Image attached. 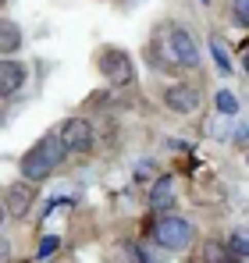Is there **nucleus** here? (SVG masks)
<instances>
[{
	"instance_id": "1",
	"label": "nucleus",
	"mask_w": 249,
	"mask_h": 263,
	"mask_svg": "<svg viewBox=\"0 0 249 263\" xmlns=\"http://www.w3.org/2000/svg\"><path fill=\"white\" fill-rule=\"evenodd\" d=\"M64 160H68V153H64V146H61L57 132H46L40 142H36L32 149H25V157L18 160V175H22V181L43 185V181L54 175Z\"/></svg>"
},
{
	"instance_id": "2",
	"label": "nucleus",
	"mask_w": 249,
	"mask_h": 263,
	"mask_svg": "<svg viewBox=\"0 0 249 263\" xmlns=\"http://www.w3.org/2000/svg\"><path fill=\"white\" fill-rule=\"evenodd\" d=\"M93 61H96V71L118 89L128 86V82L135 79V64H132L128 50H121V46H100Z\"/></svg>"
},
{
	"instance_id": "3",
	"label": "nucleus",
	"mask_w": 249,
	"mask_h": 263,
	"mask_svg": "<svg viewBox=\"0 0 249 263\" xmlns=\"http://www.w3.org/2000/svg\"><path fill=\"white\" fill-rule=\"evenodd\" d=\"M153 238H157V246L167 249V253H185V249L192 246V238H196V228H192V220L171 217V214H167V217L157 220Z\"/></svg>"
},
{
	"instance_id": "4",
	"label": "nucleus",
	"mask_w": 249,
	"mask_h": 263,
	"mask_svg": "<svg viewBox=\"0 0 249 263\" xmlns=\"http://www.w3.org/2000/svg\"><path fill=\"white\" fill-rule=\"evenodd\" d=\"M167 57L178 68H185V71L200 68V43H196V36L185 25H171L167 29Z\"/></svg>"
},
{
	"instance_id": "5",
	"label": "nucleus",
	"mask_w": 249,
	"mask_h": 263,
	"mask_svg": "<svg viewBox=\"0 0 249 263\" xmlns=\"http://www.w3.org/2000/svg\"><path fill=\"white\" fill-rule=\"evenodd\" d=\"M57 139H61L64 153H93V146H96L93 121H85V118H68L57 132Z\"/></svg>"
},
{
	"instance_id": "6",
	"label": "nucleus",
	"mask_w": 249,
	"mask_h": 263,
	"mask_svg": "<svg viewBox=\"0 0 249 263\" xmlns=\"http://www.w3.org/2000/svg\"><path fill=\"white\" fill-rule=\"evenodd\" d=\"M36 189L40 185H32V181H11L7 185V192H4V210H7V217H18L25 220L32 214V206H36Z\"/></svg>"
},
{
	"instance_id": "7",
	"label": "nucleus",
	"mask_w": 249,
	"mask_h": 263,
	"mask_svg": "<svg viewBox=\"0 0 249 263\" xmlns=\"http://www.w3.org/2000/svg\"><path fill=\"white\" fill-rule=\"evenodd\" d=\"M161 100H164L167 110H174V114H196L203 96H200V89L192 86V82H171V86H164Z\"/></svg>"
},
{
	"instance_id": "8",
	"label": "nucleus",
	"mask_w": 249,
	"mask_h": 263,
	"mask_svg": "<svg viewBox=\"0 0 249 263\" xmlns=\"http://www.w3.org/2000/svg\"><path fill=\"white\" fill-rule=\"evenodd\" d=\"M29 82V64L18 61V57H4L0 61V100H11L18 96Z\"/></svg>"
},
{
	"instance_id": "9",
	"label": "nucleus",
	"mask_w": 249,
	"mask_h": 263,
	"mask_svg": "<svg viewBox=\"0 0 249 263\" xmlns=\"http://www.w3.org/2000/svg\"><path fill=\"white\" fill-rule=\"evenodd\" d=\"M25 46V32L14 18H0V53L4 57H14L18 50Z\"/></svg>"
},
{
	"instance_id": "10",
	"label": "nucleus",
	"mask_w": 249,
	"mask_h": 263,
	"mask_svg": "<svg viewBox=\"0 0 249 263\" xmlns=\"http://www.w3.org/2000/svg\"><path fill=\"white\" fill-rule=\"evenodd\" d=\"M203 263H246V260H242V256H235L224 242L207 238V242H203Z\"/></svg>"
},
{
	"instance_id": "11",
	"label": "nucleus",
	"mask_w": 249,
	"mask_h": 263,
	"mask_svg": "<svg viewBox=\"0 0 249 263\" xmlns=\"http://www.w3.org/2000/svg\"><path fill=\"white\" fill-rule=\"evenodd\" d=\"M171 196H174V178H157V185H153V192H150V210H153V214H164Z\"/></svg>"
},
{
	"instance_id": "12",
	"label": "nucleus",
	"mask_w": 249,
	"mask_h": 263,
	"mask_svg": "<svg viewBox=\"0 0 249 263\" xmlns=\"http://www.w3.org/2000/svg\"><path fill=\"white\" fill-rule=\"evenodd\" d=\"M214 107H217L224 118H235L242 103H239V96H235V92H228V89H217V92H214Z\"/></svg>"
},
{
	"instance_id": "13",
	"label": "nucleus",
	"mask_w": 249,
	"mask_h": 263,
	"mask_svg": "<svg viewBox=\"0 0 249 263\" xmlns=\"http://www.w3.org/2000/svg\"><path fill=\"white\" fill-rule=\"evenodd\" d=\"M210 53H214V61H217V71H221V75H232V71H235V64H232V57H228V46L221 43L217 36L210 40Z\"/></svg>"
},
{
	"instance_id": "14",
	"label": "nucleus",
	"mask_w": 249,
	"mask_h": 263,
	"mask_svg": "<svg viewBox=\"0 0 249 263\" xmlns=\"http://www.w3.org/2000/svg\"><path fill=\"white\" fill-rule=\"evenodd\" d=\"M224 246H228L235 256H242V260H246V231H242V228H239V231H232V238H228Z\"/></svg>"
},
{
	"instance_id": "15",
	"label": "nucleus",
	"mask_w": 249,
	"mask_h": 263,
	"mask_svg": "<svg viewBox=\"0 0 249 263\" xmlns=\"http://www.w3.org/2000/svg\"><path fill=\"white\" fill-rule=\"evenodd\" d=\"M57 249H61V238H57V235H46V238L40 242V260H46V256L57 253Z\"/></svg>"
},
{
	"instance_id": "16",
	"label": "nucleus",
	"mask_w": 249,
	"mask_h": 263,
	"mask_svg": "<svg viewBox=\"0 0 249 263\" xmlns=\"http://www.w3.org/2000/svg\"><path fill=\"white\" fill-rule=\"evenodd\" d=\"M232 18H235V25H246V0L235 4V14H232Z\"/></svg>"
},
{
	"instance_id": "17",
	"label": "nucleus",
	"mask_w": 249,
	"mask_h": 263,
	"mask_svg": "<svg viewBox=\"0 0 249 263\" xmlns=\"http://www.w3.org/2000/svg\"><path fill=\"white\" fill-rule=\"evenodd\" d=\"M4 220H7V210H4V203H0V228H4Z\"/></svg>"
},
{
	"instance_id": "18",
	"label": "nucleus",
	"mask_w": 249,
	"mask_h": 263,
	"mask_svg": "<svg viewBox=\"0 0 249 263\" xmlns=\"http://www.w3.org/2000/svg\"><path fill=\"white\" fill-rule=\"evenodd\" d=\"M4 4H7V0H0V7H4Z\"/></svg>"
}]
</instances>
